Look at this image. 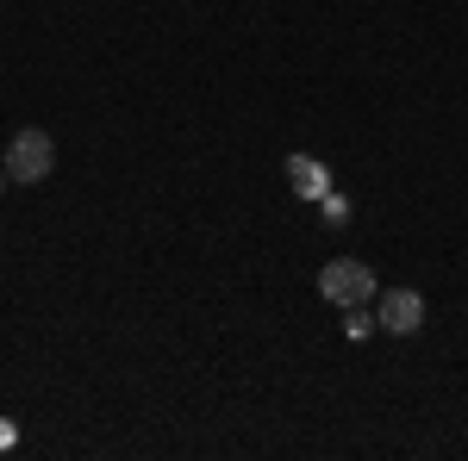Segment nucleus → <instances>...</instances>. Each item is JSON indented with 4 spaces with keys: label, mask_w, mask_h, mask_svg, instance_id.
Returning <instances> with one entry per match:
<instances>
[{
    "label": "nucleus",
    "mask_w": 468,
    "mask_h": 461,
    "mask_svg": "<svg viewBox=\"0 0 468 461\" xmlns=\"http://www.w3.org/2000/svg\"><path fill=\"white\" fill-rule=\"evenodd\" d=\"M375 293H381V287H375V268H368L362 256H337V262H324V268H319V299H324V306L362 312Z\"/></svg>",
    "instance_id": "1"
},
{
    "label": "nucleus",
    "mask_w": 468,
    "mask_h": 461,
    "mask_svg": "<svg viewBox=\"0 0 468 461\" xmlns=\"http://www.w3.org/2000/svg\"><path fill=\"white\" fill-rule=\"evenodd\" d=\"M57 169V138L50 131H37V125H26L19 138L6 143V181H19V187H37V181Z\"/></svg>",
    "instance_id": "2"
},
{
    "label": "nucleus",
    "mask_w": 468,
    "mask_h": 461,
    "mask_svg": "<svg viewBox=\"0 0 468 461\" xmlns=\"http://www.w3.org/2000/svg\"><path fill=\"white\" fill-rule=\"evenodd\" d=\"M375 324H381L388 337H419V324H425V293H419V287H388V293H375Z\"/></svg>",
    "instance_id": "3"
},
{
    "label": "nucleus",
    "mask_w": 468,
    "mask_h": 461,
    "mask_svg": "<svg viewBox=\"0 0 468 461\" xmlns=\"http://www.w3.org/2000/svg\"><path fill=\"white\" fill-rule=\"evenodd\" d=\"M288 181H293L300 200H324V194H331V169H324L319 156H306V150H293V156H288Z\"/></svg>",
    "instance_id": "4"
},
{
    "label": "nucleus",
    "mask_w": 468,
    "mask_h": 461,
    "mask_svg": "<svg viewBox=\"0 0 468 461\" xmlns=\"http://www.w3.org/2000/svg\"><path fill=\"white\" fill-rule=\"evenodd\" d=\"M319 225L344 231V225H350V200H344V194H324V200H319Z\"/></svg>",
    "instance_id": "5"
},
{
    "label": "nucleus",
    "mask_w": 468,
    "mask_h": 461,
    "mask_svg": "<svg viewBox=\"0 0 468 461\" xmlns=\"http://www.w3.org/2000/svg\"><path fill=\"white\" fill-rule=\"evenodd\" d=\"M19 443V424H0V449H13Z\"/></svg>",
    "instance_id": "6"
},
{
    "label": "nucleus",
    "mask_w": 468,
    "mask_h": 461,
    "mask_svg": "<svg viewBox=\"0 0 468 461\" xmlns=\"http://www.w3.org/2000/svg\"><path fill=\"white\" fill-rule=\"evenodd\" d=\"M0 194H6V169H0Z\"/></svg>",
    "instance_id": "7"
}]
</instances>
